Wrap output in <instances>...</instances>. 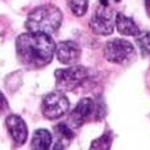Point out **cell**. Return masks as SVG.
I'll use <instances>...</instances> for the list:
<instances>
[{
    "instance_id": "obj_9",
    "label": "cell",
    "mask_w": 150,
    "mask_h": 150,
    "mask_svg": "<svg viewBox=\"0 0 150 150\" xmlns=\"http://www.w3.org/2000/svg\"><path fill=\"white\" fill-rule=\"evenodd\" d=\"M92 111H93V101L88 98L82 99V100L76 104V107H75L74 111L71 112V115H70L71 125L75 128L82 127L83 122L86 121V119L92 113Z\"/></svg>"
},
{
    "instance_id": "obj_16",
    "label": "cell",
    "mask_w": 150,
    "mask_h": 150,
    "mask_svg": "<svg viewBox=\"0 0 150 150\" xmlns=\"http://www.w3.org/2000/svg\"><path fill=\"white\" fill-rule=\"evenodd\" d=\"M4 108H7V100H5L4 95L0 92V111H3Z\"/></svg>"
},
{
    "instance_id": "obj_2",
    "label": "cell",
    "mask_w": 150,
    "mask_h": 150,
    "mask_svg": "<svg viewBox=\"0 0 150 150\" xmlns=\"http://www.w3.org/2000/svg\"><path fill=\"white\" fill-rule=\"evenodd\" d=\"M62 23V12L55 5H40L28 15L25 26L29 32L54 33Z\"/></svg>"
},
{
    "instance_id": "obj_1",
    "label": "cell",
    "mask_w": 150,
    "mask_h": 150,
    "mask_svg": "<svg viewBox=\"0 0 150 150\" xmlns=\"http://www.w3.org/2000/svg\"><path fill=\"white\" fill-rule=\"evenodd\" d=\"M16 53L21 63L40 69L52 62L55 53V44L47 33L28 32L17 37Z\"/></svg>"
},
{
    "instance_id": "obj_17",
    "label": "cell",
    "mask_w": 150,
    "mask_h": 150,
    "mask_svg": "<svg viewBox=\"0 0 150 150\" xmlns=\"http://www.w3.org/2000/svg\"><path fill=\"white\" fill-rule=\"evenodd\" d=\"M145 7H146V13L150 17V0H145Z\"/></svg>"
},
{
    "instance_id": "obj_8",
    "label": "cell",
    "mask_w": 150,
    "mask_h": 150,
    "mask_svg": "<svg viewBox=\"0 0 150 150\" xmlns=\"http://www.w3.org/2000/svg\"><path fill=\"white\" fill-rule=\"evenodd\" d=\"M5 125H7V129L9 132L11 137L13 138L17 145H21L26 141L28 137V128L26 124L20 116L17 115H9V116L5 119Z\"/></svg>"
},
{
    "instance_id": "obj_18",
    "label": "cell",
    "mask_w": 150,
    "mask_h": 150,
    "mask_svg": "<svg viewBox=\"0 0 150 150\" xmlns=\"http://www.w3.org/2000/svg\"><path fill=\"white\" fill-rule=\"evenodd\" d=\"M115 1H120V0H115ZM100 3H101V5H103V7H108L109 0H100Z\"/></svg>"
},
{
    "instance_id": "obj_15",
    "label": "cell",
    "mask_w": 150,
    "mask_h": 150,
    "mask_svg": "<svg viewBox=\"0 0 150 150\" xmlns=\"http://www.w3.org/2000/svg\"><path fill=\"white\" fill-rule=\"evenodd\" d=\"M137 42L140 45L144 54L150 57V33H144L137 38Z\"/></svg>"
},
{
    "instance_id": "obj_12",
    "label": "cell",
    "mask_w": 150,
    "mask_h": 150,
    "mask_svg": "<svg viewBox=\"0 0 150 150\" xmlns=\"http://www.w3.org/2000/svg\"><path fill=\"white\" fill-rule=\"evenodd\" d=\"M67 3L75 16H83L88 7V0H67Z\"/></svg>"
},
{
    "instance_id": "obj_5",
    "label": "cell",
    "mask_w": 150,
    "mask_h": 150,
    "mask_svg": "<svg viewBox=\"0 0 150 150\" xmlns=\"http://www.w3.org/2000/svg\"><path fill=\"white\" fill-rule=\"evenodd\" d=\"M57 88L59 91H73L75 87L83 83L87 78V70L83 66H73L69 69H59L55 71Z\"/></svg>"
},
{
    "instance_id": "obj_7",
    "label": "cell",
    "mask_w": 150,
    "mask_h": 150,
    "mask_svg": "<svg viewBox=\"0 0 150 150\" xmlns=\"http://www.w3.org/2000/svg\"><path fill=\"white\" fill-rule=\"evenodd\" d=\"M55 54L63 65H75L79 61L82 50L80 46L74 41H62L55 46Z\"/></svg>"
},
{
    "instance_id": "obj_11",
    "label": "cell",
    "mask_w": 150,
    "mask_h": 150,
    "mask_svg": "<svg viewBox=\"0 0 150 150\" xmlns=\"http://www.w3.org/2000/svg\"><path fill=\"white\" fill-rule=\"evenodd\" d=\"M52 145V134L46 129H37L32 138V148L37 150L49 149Z\"/></svg>"
},
{
    "instance_id": "obj_4",
    "label": "cell",
    "mask_w": 150,
    "mask_h": 150,
    "mask_svg": "<svg viewBox=\"0 0 150 150\" xmlns=\"http://www.w3.org/2000/svg\"><path fill=\"white\" fill-rule=\"evenodd\" d=\"M69 99L66 98L63 91H53L47 93L42 100V113L46 119L55 120L69 111Z\"/></svg>"
},
{
    "instance_id": "obj_3",
    "label": "cell",
    "mask_w": 150,
    "mask_h": 150,
    "mask_svg": "<svg viewBox=\"0 0 150 150\" xmlns=\"http://www.w3.org/2000/svg\"><path fill=\"white\" fill-rule=\"evenodd\" d=\"M134 47L127 40H112L104 46V57L111 63H127L134 58Z\"/></svg>"
},
{
    "instance_id": "obj_13",
    "label": "cell",
    "mask_w": 150,
    "mask_h": 150,
    "mask_svg": "<svg viewBox=\"0 0 150 150\" xmlns=\"http://www.w3.org/2000/svg\"><path fill=\"white\" fill-rule=\"evenodd\" d=\"M112 134L111 133H104L101 137H99L98 140L92 141V144H91L90 148L91 149H109L111 148V144H112Z\"/></svg>"
},
{
    "instance_id": "obj_10",
    "label": "cell",
    "mask_w": 150,
    "mask_h": 150,
    "mask_svg": "<svg viewBox=\"0 0 150 150\" xmlns=\"http://www.w3.org/2000/svg\"><path fill=\"white\" fill-rule=\"evenodd\" d=\"M115 26L117 28V32L121 33L122 36H138V33H140L137 24L130 17L122 15V13H117L116 15Z\"/></svg>"
},
{
    "instance_id": "obj_6",
    "label": "cell",
    "mask_w": 150,
    "mask_h": 150,
    "mask_svg": "<svg viewBox=\"0 0 150 150\" xmlns=\"http://www.w3.org/2000/svg\"><path fill=\"white\" fill-rule=\"evenodd\" d=\"M90 28L93 33L100 36H109L115 30V21L112 17V13L104 7L103 9H99L95 12L90 21Z\"/></svg>"
},
{
    "instance_id": "obj_14",
    "label": "cell",
    "mask_w": 150,
    "mask_h": 150,
    "mask_svg": "<svg viewBox=\"0 0 150 150\" xmlns=\"http://www.w3.org/2000/svg\"><path fill=\"white\" fill-rule=\"evenodd\" d=\"M54 132H55V134L59 137L61 142H63V141H69V140H71V138L74 137L73 130H71L70 128H69V125H66V124L55 125V127H54Z\"/></svg>"
}]
</instances>
